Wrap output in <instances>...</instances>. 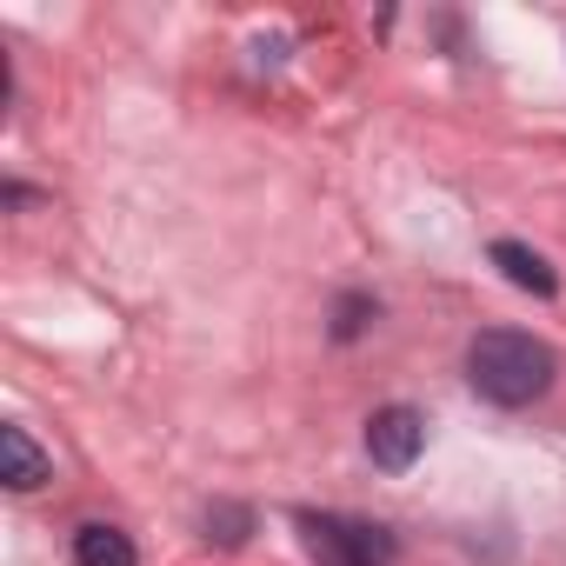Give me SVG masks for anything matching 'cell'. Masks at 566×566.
<instances>
[{
  "label": "cell",
  "mask_w": 566,
  "mask_h": 566,
  "mask_svg": "<svg viewBox=\"0 0 566 566\" xmlns=\"http://www.w3.org/2000/svg\"><path fill=\"white\" fill-rule=\"evenodd\" d=\"M420 447H427V420H420L413 407H380V413L367 420V460H374L380 473H407V467L420 460Z\"/></svg>",
  "instance_id": "obj_3"
},
{
  "label": "cell",
  "mask_w": 566,
  "mask_h": 566,
  "mask_svg": "<svg viewBox=\"0 0 566 566\" xmlns=\"http://www.w3.org/2000/svg\"><path fill=\"white\" fill-rule=\"evenodd\" d=\"M74 559H81V566H140L134 539H127L120 526H107V520H87V526L74 533Z\"/></svg>",
  "instance_id": "obj_6"
},
{
  "label": "cell",
  "mask_w": 566,
  "mask_h": 566,
  "mask_svg": "<svg viewBox=\"0 0 566 566\" xmlns=\"http://www.w3.org/2000/svg\"><path fill=\"white\" fill-rule=\"evenodd\" d=\"M314 566H394V533L380 520H340V513H301Z\"/></svg>",
  "instance_id": "obj_2"
},
{
  "label": "cell",
  "mask_w": 566,
  "mask_h": 566,
  "mask_svg": "<svg viewBox=\"0 0 566 566\" xmlns=\"http://www.w3.org/2000/svg\"><path fill=\"white\" fill-rule=\"evenodd\" d=\"M0 480H8L14 493H34V486L54 480V460L34 447L28 427H0Z\"/></svg>",
  "instance_id": "obj_4"
},
{
  "label": "cell",
  "mask_w": 566,
  "mask_h": 566,
  "mask_svg": "<svg viewBox=\"0 0 566 566\" xmlns=\"http://www.w3.org/2000/svg\"><path fill=\"white\" fill-rule=\"evenodd\" d=\"M493 266L513 280L520 294H539V301H553V294H559V273H553L526 240H500V247H493Z\"/></svg>",
  "instance_id": "obj_5"
},
{
  "label": "cell",
  "mask_w": 566,
  "mask_h": 566,
  "mask_svg": "<svg viewBox=\"0 0 566 566\" xmlns=\"http://www.w3.org/2000/svg\"><path fill=\"white\" fill-rule=\"evenodd\" d=\"M247 526H253V513H247V506H213V513H207V539H220V546H240V539H247Z\"/></svg>",
  "instance_id": "obj_7"
},
{
  "label": "cell",
  "mask_w": 566,
  "mask_h": 566,
  "mask_svg": "<svg viewBox=\"0 0 566 566\" xmlns=\"http://www.w3.org/2000/svg\"><path fill=\"white\" fill-rule=\"evenodd\" d=\"M374 314H380V307H374L367 294H354V301H340V321H334V334H340V340H354V334H360Z\"/></svg>",
  "instance_id": "obj_8"
},
{
  "label": "cell",
  "mask_w": 566,
  "mask_h": 566,
  "mask_svg": "<svg viewBox=\"0 0 566 566\" xmlns=\"http://www.w3.org/2000/svg\"><path fill=\"white\" fill-rule=\"evenodd\" d=\"M553 374H559L553 347L533 340V334H513V327H486V334H473V347H467V380H473V394L493 400V407H533V400L553 387Z\"/></svg>",
  "instance_id": "obj_1"
}]
</instances>
